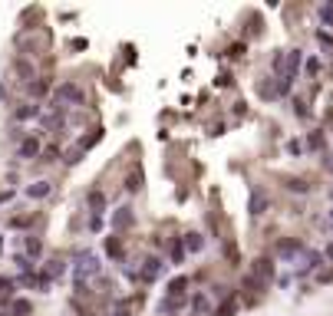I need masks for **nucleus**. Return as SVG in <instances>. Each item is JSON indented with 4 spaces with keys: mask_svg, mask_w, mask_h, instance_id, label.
<instances>
[{
    "mask_svg": "<svg viewBox=\"0 0 333 316\" xmlns=\"http://www.w3.org/2000/svg\"><path fill=\"white\" fill-rule=\"evenodd\" d=\"M0 250H4V240H0Z\"/></svg>",
    "mask_w": 333,
    "mask_h": 316,
    "instance_id": "32",
    "label": "nucleus"
},
{
    "mask_svg": "<svg viewBox=\"0 0 333 316\" xmlns=\"http://www.w3.org/2000/svg\"><path fill=\"white\" fill-rule=\"evenodd\" d=\"M274 254H277L280 260H293L297 254H303V240H297V237H284V240H277Z\"/></svg>",
    "mask_w": 333,
    "mask_h": 316,
    "instance_id": "5",
    "label": "nucleus"
},
{
    "mask_svg": "<svg viewBox=\"0 0 333 316\" xmlns=\"http://www.w3.org/2000/svg\"><path fill=\"white\" fill-rule=\"evenodd\" d=\"M27 194L30 198H47L50 194V182H33L30 188H27Z\"/></svg>",
    "mask_w": 333,
    "mask_h": 316,
    "instance_id": "17",
    "label": "nucleus"
},
{
    "mask_svg": "<svg viewBox=\"0 0 333 316\" xmlns=\"http://www.w3.org/2000/svg\"><path fill=\"white\" fill-rule=\"evenodd\" d=\"M270 276H274V264H270L267 257H257V260L251 264V270H247V276H244V286H267Z\"/></svg>",
    "mask_w": 333,
    "mask_h": 316,
    "instance_id": "2",
    "label": "nucleus"
},
{
    "mask_svg": "<svg viewBox=\"0 0 333 316\" xmlns=\"http://www.w3.org/2000/svg\"><path fill=\"white\" fill-rule=\"evenodd\" d=\"M326 168H330V172H333V158H330V162H326Z\"/></svg>",
    "mask_w": 333,
    "mask_h": 316,
    "instance_id": "30",
    "label": "nucleus"
},
{
    "mask_svg": "<svg viewBox=\"0 0 333 316\" xmlns=\"http://www.w3.org/2000/svg\"><path fill=\"white\" fill-rule=\"evenodd\" d=\"M182 244H185V250H188V254H198L201 247H205V237H201L198 230H191V234L182 237Z\"/></svg>",
    "mask_w": 333,
    "mask_h": 316,
    "instance_id": "11",
    "label": "nucleus"
},
{
    "mask_svg": "<svg viewBox=\"0 0 333 316\" xmlns=\"http://www.w3.org/2000/svg\"><path fill=\"white\" fill-rule=\"evenodd\" d=\"M24 250H27V257H33V260H37V257H40V254H43V240H40V237H24Z\"/></svg>",
    "mask_w": 333,
    "mask_h": 316,
    "instance_id": "13",
    "label": "nucleus"
},
{
    "mask_svg": "<svg viewBox=\"0 0 333 316\" xmlns=\"http://www.w3.org/2000/svg\"><path fill=\"white\" fill-rule=\"evenodd\" d=\"M330 224H333V211H330Z\"/></svg>",
    "mask_w": 333,
    "mask_h": 316,
    "instance_id": "31",
    "label": "nucleus"
},
{
    "mask_svg": "<svg viewBox=\"0 0 333 316\" xmlns=\"http://www.w3.org/2000/svg\"><path fill=\"white\" fill-rule=\"evenodd\" d=\"M10 290H14V280H7V276H0V296H10Z\"/></svg>",
    "mask_w": 333,
    "mask_h": 316,
    "instance_id": "25",
    "label": "nucleus"
},
{
    "mask_svg": "<svg viewBox=\"0 0 333 316\" xmlns=\"http://www.w3.org/2000/svg\"><path fill=\"white\" fill-rule=\"evenodd\" d=\"M126 188H129V191H139V188H142V172H132V174H129Z\"/></svg>",
    "mask_w": 333,
    "mask_h": 316,
    "instance_id": "21",
    "label": "nucleus"
},
{
    "mask_svg": "<svg viewBox=\"0 0 333 316\" xmlns=\"http://www.w3.org/2000/svg\"><path fill=\"white\" fill-rule=\"evenodd\" d=\"M17 155H20V158H37V155H40V142H37L33 135H27L24 142H20V148H17Z\"/></svg>",
    "mask_w": 333,
    "mask_h": 316,
    "instance_id": "9",
    "label": "nucleus"
},
{
    "mask_svg": "<svg viewBox=\"0 0 333 316\" xmlns=\"http://www.w3.org/2000/svg\"><path fill=\"white\" fill-rule=\"evenodd\" d=\"M191 313L195 316H211V296H208V293H198V296L191 300Z\"/></svg>",
    "mask_w": 333,
    "mask_h": 316,
    "instance_id": "10",
    "label": "nucleus"
},
{
    "mask_svg": "<svg viewBox=\"0 0 333 316\" xmlns=\"http://www.w3.org/2000/svg\"><path fill=\"white\" fill-rule=\"evenodd\" d=\"M287 152H290V155H300V152H303V145L297 142V138H290V142H287Z\"/></svg>",
    "mask_w": 333,
    "mask_h": 316,
    "instance_id": "26",
    "label": "nucleus"
},
{
    "mask_svg": "<svg viewBox=\"0 0 333 316\" xmlns=\"http://www.w3.org/2000/svg\"><path fill=\"white\" fill-rule=\"evenodd\" d=\"M132 221H135L132 208H119V211L112 214V230H126V228H132Z\"/></svg>",
    "mask_w": 333,
    "mask_h": 316,
    "instance_id": "6",
    "label": "nucleus"
},
{
    "mask_svg": "<svg viewBox=\"0 0 333 316\" xmlns=\"http://www.w3.org/2000/svg\"><path fill=\"white\" fill-rule=\"evenodd\" d=\"M326 257H330V260H333V240H330V244H326Z\"/></svg>",
    "mask_w": 333,
    "mask_h": 316,
    "instance_id": "29",
    "label": "nucleus"
},
{
    "mask_svg": "<svg viewBox=\"0 0 333 316\" xmlns=\"http://www.w3.org/2000/svg\"><path fill=\"white\" fill-rule=\"evenodd\" d=\"M159 274H162V260H159V257H149V260H145V267L139 270V276H142L145 284H152Z\"/></svg>",
    "mask_w": 333,
    "mask_h": 316,
    "instance_id": "7",
    "label": "nucleus"
},
{
    "mask_svg": "<svg viewBox=\"0 0 333 316\" xmlns=\"http://www.w3.org/2000/svg\"><path fill=\"white\" fill-rule=\"evenodd\" d=\"M234 310H238V296H228V300H224V306L214 310L211 316H234Z\"/></svg>",
    "mask_w": 333,
    "mask_h": 316,
    "instance_id": "18",
    "label": "nucleus"
},
{
    "mask_svg": "<svg viewBox=\"0 0 333 316\" xmlns=\"http://www.w3.org/2000/svg\"><path fill=\"white\" fill-rule=\"evenodd\" d=\"M89 211H93V218H99V214L106 211V198H103V191H89Z\"/></svg>",
    "mask_w": 333,
    "mask_h": 316,
    "instance_id": "14",
    "label": "nucleus"
},
{
    "mask_svg": "<svg viewBox=\"0 0 333 316\" xmlns=\"http://www.w3.org/2000/svg\"><path fill=\"white\" fill-rule=\"evenodd\" d=\"M14 116L20 118V122H24V118H33V116H40V106H20Z\"/></svg>",
    "mask_w": 333,
    "mask_h": 316,
    "instance_id": "20",
    "label": "nucleus"
},
{
    "mask_svg": "<svg viewBox=\"0 0 333 316\" xmlns=\"http://www.w3.org/2000/svg\"><path fill=\"white\" fill-rule=\"evenodd\" d=\"M106 250H109V257L122 260V244H119V237H106Z\"/></svg>",
    "mask_w": 333,
    "mask_h": 316,
    "instance_id": "19",
    "label": "nucleus"
},
{
    "mask_svg": "<svg viewBox=\"0 0 333 316\" xmlns=\"http://www.w3.org/2000/svg\"><path fill=\"white\" fill-rule=\"evenodd\" d=\"M185 290H188V276H175L165 286V296H185Z\"/></svg>",
    "mask_w": 333,
    "mask_h": 316,
    "instance_id": "12",
    "label": "nucleus"
},
{
    "mask_svg": "<svg viewBox=\"0 0 333 316\" xmlns=\"http://www.w3.org/2000/svg\"><path fill=\"white\" fill-rule=\"evenodd\" d=\"M185 296H165V300H162V316H175V313H182L185 310Z\"/></svg>",
    "mask_w": 333,
    "mask_h": 316,
    "instance_id": "8",
    "label": "nucleus"
},
{
    "mask_svg": "<svg viewBox=\"0 0 333 316\" xmlns=\"http://www.w3.org/2000/svg\"><path fill=\"white\" fill-rule=\"evenodd\" d=\"M247 211H251V218H261V214L270 211V194L261 188V184H254V188H251V198H247Z\"/></svg>",
    "mask_w": 333,
    "mask_h": 316,
    "instance_id": "4",
    "label": "nucleus"
},
{
    "mask_svg": "<svg viewBox=\"0 0 333 316\" xmlns=\"http://www.w3.org/2000/svg\"><path fill=\"white\" fill-rule=\"evenodd\" d=\"M109 316H129V306H126V303H119L116 310H109Z\"/></svg>",
    "mask_w": 333,
    "mask_h": 316,
    "instance_id": "28",
    "label": "nucleus"
},
{
    "mask_svg": "<svg viewBox=\"0 0 333 316\" xmlns=\"http://www.w3.org/2000/svg\"><path fill=\"white\" fill-rule=\"evenodd\" d=\"M63 270H66V264H63V260H50V270H47V276L53 280V276H60Z\"/></svg>",
    "mask_w": 333,
    "mask_h": 316,
    "instance_id": "22",
    "label": "nucleus"
},
{
    "mask_svg": "<svg viewBox=\"0 0 333 316\" xmlns=\"http://www.w3.org/2000/svg\"><path fill=\"white\" fill-rule=\"evenodd\" d=\"M86 102V92H83L76 82H60V89H56L53 96V109H70V106H83Z\"/></svg>",
    "mask_w": 333,
    "mask_h": 316,
    "instance_id": "1",
    "label": "nucleus"
},
{
    "mask_svg": "<svg viewBox=\"0 0 333 316\" xmlns=\"http://www.w3.org/2000/svg\"><path fill=\"white\" fill-rule=\"evenodd\" d=\"M168 257H172V264H182L185 260V244L178 240V237H172V244H168Z\"/></svg>",
    "mask_w": 333,
    "mask_h": 316,
    "instance_id": "15",
    "label": "nucleus"
},
{
    "mask_svg": "<svg viewBox=\"0 0 333 316\" xmlns=\"http://www.w3.org/2000/svg\"><path fill=\"white\" fill-rule=\"evenodd\" d=\"M287 188H290V191H300V194H307V182H300V178H290V182H287Z\"/></svg>",
    "mask_w": 333,
    "mask_h": 316,
    "instance_id": "24",
    "label": "nucleus"
},
{
    "mask_svg": "<svg viewBox=\"0 0 333 316\" xmlns=\"http://www.w3.org/2000/svg\"><path fill=\"white\" fill-rule=\"evenodd\" d=\"M73 274H76V286H83L89 280V276H96L99 274V257H96V254H80V257H76V264H73Z\"/></svg>",
    "mask_w": 333,
    "mask_h": 316,
    "instance_id": "3",
    "label": "nucleus"
},
{
    "mask_svg": "<svg viewBox=\"0 0 333 316\" xmlns=\"http://www.w3.org/2000/svg\"><path fill=\"white\" fill-rule=\"evenodd\" d=\"M330 194H333V188H330Z\"/></svg>",
    "mask_w": 333,
    "mask_h": 316,
    "instance_id": "33",
    "label": "nucleus"
},
{
    "mask_svg": "<svg viewBox=\"0 0 333 316\" xmlns=\"http://www.w3.org/2000/svg\"><path fill=\"white\" fill-rule=\"evenodd\" d=\"M320 20L333 26V0H330V4H323V7H320Z\"/></svg>",
    "mask_w": 333,
    "mask_h": 316,
    "instance_id": "23",
    "label": "nucleus"
},
{
    "mask_svg": "<svg viewBox=\"0 0 333 316\" xmlns=\"http://www.w3.org/2000/svg\"><path fill=\"white\" fill-rule=\"evenodd\" d=\"M30 300H14V303H10V310H7V316H27V313H30Z\"/></svg>",
    "mask_w": 333,
    "mask_h": 316,
    "instance_id": "16",
    "label": "nucleus"
},
{
    "mask_svg": "<svg viewBox=\"0 0 333 316\" xmlns=\"http://www.w3.org/2000/svg\"><path fill=\"white\" fill-rule=\"evenodd\" d=\"M310 148H323V135H320V132L310 135Z\"/></svg>",
    "mask_w": 333,
    "mask_h": 316,
    "instance_id": "27",
    "label": "nucleus"
}]
</instances>
